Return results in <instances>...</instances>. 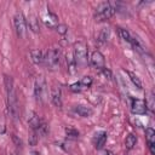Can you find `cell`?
<instances>
[{
	"instance_id": "obj_1",
	"label": "cell",
	"mask_w": 155,
	"mask_h": 155,
	"mask_svg": "<svg viewBox=\"0 0 155 155\" xmlns=\"http://www.w3.org/2000/svg\"><path fill=\"white\" fill-rule=\"evenodd\" d=\"M6 93H7V103H8V111L13 119H17L18 116V105H17V97L13 90V80L11 76L5 75L4 78Z\"/></svg>"
},
{
	"instance_id": "obj_2",
	"label": "cell",
	"mask_w": 155,
	"mask_h": 155,
	"mask_svg": "<svg viewBox=\"0 0 155 155\" xmlns=\"http://www.w3.org/2000/svg\"><path fill=\"white\" fill-rule=\"evenodd\" d=\"M114 13H115V7L113 2L103 1L97 5L96 11H94V18L96 21L103 22V21H108L109 18H111Z\"/></svg>"
},
{
	"instance_id": "obj_3",
	"label": "cell",
	"mask_w": 155,
	"mask_h": 155,
	"mask_svg": "<svg viewBox=\"0 0 155 155\" xmlns=\"http://www.w3.org/2000/svg\"><path fill=\"white\" fill-rule=\"evenodd\" d=\"M74 62L76 67H85L88 63V50L87 45L82 41H79L74 45Z\"/></svg>"
},
{
	"instance_id": "obj_4",
	"label": "cell",
	"mask_w": 155,
	"mask_h": 155,
	"mask_svg": "<svg viewBox=\"0 0 155 155\" xmlns=\"http://www.w3.org/2000/svg\"><path fill=\"white\" fill-rule=\"evenodd\" d=\"M44 64L50 70H57L61 64V53L57 48H50L44 54Z\"/></svg>"
},
{
	"instance_id": "obj_5",
	"label": "cell",
	"mask_w": 155,
	"mask_h": 155,
	"mask_svg": "<svg viewBox=\"0 0 155 155\" xmlns=\"http://www.w3.org/2000/svg\"><path fill=\"white\" fill-rule=\"evenodd\" d=\"M13 24H15V29H16L17 35L19 38H23L24 34H25V29H27L24 16L22 13H16L15 17H13Z\"/></svg>"
},
{
	"instance_id": "obj_6",
	"label": "cell",
	"mask_w": 155,
	"mask_h": 155,
	"mask_svg": "<svg viewBox=\"0 0 155 155\" xmlns=\"http://www.w3.org/2000/svg\"><path fill=\"white\" fill-rule=\"evenodd\" d=\"M46 91H47L46 90V82H45L44 78L42 76L38 78L35 80V84H34V93H35L36 99L42 101L44 97H45V94H46Z\"/></svg>"
},
{
	"instance_id": "obj_7",
	"label": "cell",
	"mask_w": 155,
	"mask_h": 155,
	"mask_svg": "<svg viewBox=\"0 0 155 155\" xmlns=\"http://www.w3.org/2000/svg\"><path fill=\"white\" fill-rule=\"evenodd\" d=\"M90 64L98 69V70H102L105 68V61H104V56L99 52V51H94L92 52L91 57H90Z\"/></svg>"
},
{
	"instance_id": "obj_8",
	"label": "cell",
	"mask_w": 155,
	"mask_h": 155,
	"mask_svg": "<svg viewBox=\"0 0 155 155\" xmlns=\"http://www.w3.org/2000/svg\"><path fill=\"white\" fill-rule=\"evenodd\" d=\"M131 110L133 114L143 115L147 113V105L145 102L138 98H131Z\"/></svg>"
},
{
	"instance_id": "obj_9",
	"label": "cell",
	"mask_w": 155,
	"mask_h": 155,
	"mask_svg": "<svg viewBox=\"0 0 155 155\" xmlns=\"http://www.w3.org/2000/svg\"><path fill=\"white\" fill-rule=\"evenodd\" d=\"M107 138H108V134L105 131H99V132H96L93 138H92V143L94 145V148L97 149H101L103 148V145L105 144L107 142Z\"/></svg>"
},
{
	"instance_id": "obj_10",
	"label": "cell",
	"mask_w": 155,
	"mask_h": 155,
	"mask_svg": "<svg viewBox=\"0 0 155 155\" xmlns=\"http://www.w3.org/2000/svg\"><path fill=\"white\" fill-rule=\"evenodd\" d=\"M73 111L79 115V116H82V117H88L93 114V109L91 107H87V105H82V104H78V105H74L73 107Z\"/></svg>"
},
{
	"instance_id": "obj_11",
	"label": "cell",
	"mask_w": 155,
	"mask_h": 155,
	"mask_svg": "<svg viewBox=\"0 0 155 155\" xmlns=\"http://www.w3.org/2000/svg\"><path fill=\"white\" fill-rule=\"evenodd\" d=\"M51 101L57 108L62 107V91H61L59 86H52V88H51Z\"/></svg>"
},
{
	"instance_id": "obj_12",
	"label": "cell",
	"mask_w": 155,
	"mask_h": 155,
	"mask_svg": "<svg viewBox=\"0 0 155 155\" xmlns=\"http://www.w3.org/2000/svg\"><path fill=\"white\" fill-rule=\"evenodd\" d=\"M145 137L148 140V147L150 149L151 155H155V131L153 128H147L145 130Z\"/></svg>"
},
{
	"instance_id": "obj_13",
	"label": "cell",
	"mask_w": 155,
	"mask_h": 155,
	"mask_svg": "<svg viewBox=\"0 0 155 155\" xmlns=\"http://www.w3.org/2000/svg\"><path fill=\"white\" fill-rule=\"evenodd\" d=\"M30 58L35 64H44V52L40 50H31Z\"/></svg>"
},
{
	"instance_id": "obj_14",
	"label": "cell",
	"mask_w": 155,
	"mask_h": 155,
	"mask_svg": "<svg viewBox=\"0 0 155 155\" xmlns=\"http://www.w3.org/2000/svg\"><path fill=\"white\" fill-rule=\"evenodd\" d=\"M136 143H137V137L133 136V134H128V136L126 137V139H125V147H126V149H128V150H131V149L136 145Z\"/></svg>"
},
{
	"instance_id": "obj_15",
	"label": "cell",
	"mask_w": 155,
	"mask_h": 155,
	"mask_svg": "<svg viewBox=\"0 0 155 155\" xmlns=\"http://www.w3.org/2000/svg\"><path fill=\"white\" fill-rule=\"evenodd\" d=\"M119 34H120V36H121V39H122L124 41H127L128 44L132 42L133 36L130 34L128 30H126V29H124V28H119Z\"/></svg>"
},
{
	"instance_id": "obj_16",
	"label": "cell",
	"mask_w": 155,
	"mask_h": 155,
	"mask_svg": "<svg viewBox=\"0 0 155 155\" xmlns=\"http://www.w3.org/2000/svg\"><path fill=\"white\" fill-rule=\"evenodd\" d=\"M127 74H128L130 79H131V81L133 82V85H136V87H137V88L142 90V82H140L139 78H138V76H137L134 73H132V71H127Z\"/></svg>"
},
{
	"instance_id": "obj_17",
	"label": "cell",
	"mask_w": 155,
	"mask_h": 155,
	"mask_svg": "<svg viewBox=\"0 0 155 155\" xmlns=\"http://www.w3.org/2000/svg\"><path fill=\"white\" fill-rule=\"evenodd\" d=\"M80 84L82 85L84 88H88V87L92 85V78H91V76H84V78L80 80Z\"/></svg>"
},
{
	"instance_id": "obj_18",
	"label": "cell",
	"mask_w": 155,
	"mask_h": 155,
	"mask_svg": "<svg viewBox=\"0 0 155 155\" xmlns=\"http://www.w3.org/2000/svg\"><path fill=\"white\" fill-rule=\"evenodd\" d=\"M69 88H70V91H73V92H81L82 90H85V88L82 87V85L80 84V81H78V82H74V84H71Z\"/></svg>"
},
{
	"instance_id": "obj_19",
	"label": "cell",
	"mask_w": 155,
	"mask_h": 155,
	"mask_svg": "<svg viewBox=\"0 0 155 155\" xmlns=\"http://www.w3.org/2000/svg\"><path fill=\"white\" fill-rule=\"evenodd\" d=\"M145 105H147V109L149 108L151 111H154V96H153V93L149 94V98H148V102H145Z\"/></svg>"
},
{
	"instance_id": "obj_20",
	"label": "cell",
	"mask_w": 155,
	"mask_h": 155,
	"mask_svg": "<svg viewBox=\"0 0 155 155\" xmlns=\"http://www.w3.org/2000/svg\"><path fill=\"white\" fill-rule=\"evenodd\" d=\"M29 27H30V29H31L33 31H38L39 25L36 24V19H35L34 17H30V19H29Z\"/></svg>"
},
{
	"instance_id": "obj_21",
	"label": "cell",
	"mask_w": 155,
	"mask_h": 155,
	"mask_svg": "<svg viewBox=\"0 0 155 155\" xmlns=\"http://www.w3.org/2000/svg\"><path fill=\"white\" fill-rule=\"evenodd\" d=\"M57 30H58L61 34H64V33L67 31V27L63 25V24H58V25H57Z\"/></svg>"
},
{
	"instance_id": "obj_22",
	"label": "cell",
	"mask_w": 155,
	"mask_h": 155,
	"mask_svg": "<svg viewBox=\"0 0 155 155\" xmlns=\"http://www.w3.org/2000/svg\"><path fill=\"white\" fill-rule=\"evenodd\" d=\"M12 155H17V154H16V153H15V154H12Z\"/></svg>"
}]
</instances>
